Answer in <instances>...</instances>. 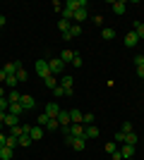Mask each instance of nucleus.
<instances>
[{
    "instance_id": "49",
    "label": "nucleus",
    "mask_w": 144,
    "mask_h": 160,
    "mask_svg": "<svg viewBox=\"0 0 144 160\" xmlns=\"http://www.w3.org/2000/svg\"><path fill=\"white\" fill-rule=\"evenodd\" d=\"M142 141H144V136H142Z\"/></svg>"
},
{
    "instance_id": "36",
    "label": "nucleus",
    "mask_w": 144,
    "mask_h": 160,
    "mask_svg": "<svg viewBox=\"0 0 144 160\" xmlns=\"http://www.w3.org/2000/svg\"><path fill=\"white\" fill-rule=\"evenodd\" d=\"M5 146H7V148H14V146H17V139H14V136H7Z\"/></svg>"
},
{
    "instance_id": "30",
    "label": "nucleus",
    "mask_w": 144,
    "mask_h": 160,
    "mask_svg": "<svg viewBox=\"0 0 144 160\" xmlns=\"http://www.w3.org/2000/svg\"><path fill=\"white\" fill-rule=\"evenodd\" d=\"M48 120H51V117H48L46 112H41L39 117H36V124H39V127H46V124H48Z\"/></svg>"
},
{
    "instance_id": "14",
    "label": "nucleus",
    "mask_w": 144,
    "mask_h": 160,
    "mask_svg": "<svg viewBox=\"0 0 144 160\" xmlns=\"http://www.w3.org/2000/svg\"><path fill=\"white\" fill-rule=\"evenodd\" d=\"M75 50H70V48H65V50H62V53H60V60L62 62H65V65H67V62H72V60H75Z\"/></svg>"
},
{
    "instance_id": "19",
    "label": "nucleus",
    "mask_w": 144,
    "mask_h": 160,
    "mask_svg": "<svg viewBox=\"0 0 144 160\" xmlns=\"http://www.w3.org/2000/svg\"><path fill=\"white\" fill-rule=\"evenodd\" d=\"M137 141H139V136H137L135 132L125 134V143H127V146H137Z\"/></svg>"
},
{
    "instance_id": "22",
    "label": "nucleus",
    "mask_w": 144,
    "mask_h": 160,
    "mask_svg": "<svg viewBox=\"0 0 144 160\" xmlns=\"http://www.w3.org/2000/svg\"><path fill=\"white\" fill-rule=\"evenodd\" d=\"M101 36H103V41H113V38H115V29L106 27V29L101 31Z\"/></svg>"
},
{
    "instance_id": "38",
    "label": "nucleus",
    "mask_w": 144,
    "mask_h": 160,
    "mask_svg": "<svg viewBox=\"0 0 144 160\" xmlns=\"http://www.w3.org/2000/svg\"><path fill=\"white\" fill-rule=\"evenodd\" d=\"M84 65V60L79 58V55H75V60H72V67H82Z\"/></svg>"
},
{
    "instance_id": "40",
    "label": "nucleus",
    "mask_w": 144,
    "mask_h": 160,
    "mask_svg": "<svg viewBox=\"0 0 144 160\" xmlns=\"http://www.w3.org/2000/svg\"><path fill=\"white\" fill-rule=\"evenodd\" d=\"M113 139H115V141H123V143H125V132H118Z\"/></svg>"
},
{
    "instance_id": "33",
    "label": "nucleus",
    "mask_w": 144,
    "mask_h": 160,
    "mask_svg": "<svg viewBox=\"0 0 144 160\" xmlns=\"http://www.w3.org/2000/svg\"><path fill=\"white\" fill-rule=\"evenodd\" d=\"M17 84H19V81H17V77H14V74H12V77H7V81H5V86H10V88H14Z\"/></svg>"
},
{
    "instance_id": "1",
    "label": "nucleus",
    "mask_w": 144,
    "mask_h": 160,
    "mask_svg": "<svg viewBox=\"0 0 144 160\" xmlns=\"http://www.w3.org/2000/svg\"><path fill=\"white\" fill-rule=\"evenodd\" d=\"M48 67H51V74H53V77L65 72V62H62L60 58H51V60H48Z\"/></svg>"
},
{
    "instance_id": "16",
    "label": "nucleus",
    "mask_w": 144,
    "mask_h": 160,
    "mask_svg": "<svg viewBox=\"0 0 144 160\" xmlns=\"http://www.w3.org/2000/svg\"><path fill=\"white\" fill-rule=\"evenodd\" d=\"M79 33H82V27H72L67 33H62V38H65V41H72V38H77Z\"/></svg>"
},
{
    "instance_id": "27",
    "label": "nucleus",
    "mask_w": 144,
    "mask_h": 160,
    "mask_svg": "<svg viewBox=\"0 0 144 160\" xmlns=\"http://www.w3.org/2000/svg\"><path fill=\"white\" fill-rule=\"evenodd\" d=\"M43 84H46V86H48V88H55V86H58V84H60V81L55 79L53 74H51V77H46V79H43Z\"/></svg>"
},
{
    "instance_id": "13",
    "label": "nucleus",
    "mask_w": 144,
    "mask_h": 160,
    "mask_svg": "<svg viewBox=\"0 0 144 160\" xmlns=\"http://www.w3.org/2000/svg\"><path fill=\"white\" fill-rule=\"evenodd\" d=\"M17 122H19V117H17V115H10V112H7V115H5V120H3V124L12 129V127H17Z\"/></svg>"
},
{
    "instance_id": "43",
    "label": "nucleus",
    "mask_w": 144,
    "mask_h": 160,
    "mask_svg": "<svg viewBox=\"0 0 144 160\" xmlns=\"http://www.w3.org/2000/svg\"><path fill=\"white\" fill-rule=\"evenodd\" d=\"M62 7H65L62 2H53V10H58V12H62Z\"/></svg>"
},
{
    "instance_id": "37",
    "label": "nucleus",
    "mask_w": 144,
    "mask_h": 160,
    "mask_svg": "<svg viewBox=\"0 0 144 160\" xmlns=\"http://www.w3.org/2000/svg\"><path fill=\"white\" fill-rule=\"evenodd\" d=\"M120 132L130 134V132H132V124H130V122H123V127H120Z\"/></svg>"
},
{
    "instance_id": "46",
    "label": "nucleus",
    "mask_w": 144,
    "mask_h": 160,
    "mask_svg": "<svg viewBox=\"0 0 144 160\" xmlns=\"http://www.w3.org/2000/svg\"><path fill=\"white\" fill-rule=\"evenodd\" d=\"M0 81H7V74L3 72V69H0Z\"/></svg>"
},
{
    "instance_id": "4",
    "label": "nucleus",
    "mask_w": 144,
    "mask_h": 160,
    "mask_svg": "<svg viewBox=\"0 0 144 160\" xmlns=\"http://www.w3.org/2000/svg\"><path fill=\"white\" fill-rule=\"evenodd\" d=\"M137 43H139V36H137V33H135V29L125 33V46H127V48H135V46H137Z\"/></svg>"
},
{
    "instance_id": "45",
    "label": "nucleus",
    "mask_w": 144,
    "mask_h": 160,
    "mask_svg": "<svg viewBox=\"0 0 144 160\" xmlns=\"http://www.w3.org/2000/svg\"><path fill=\"white\" fill-rule=\"evenodd\" d=\"M5 24H7V19H5V17H3V14H0V29L5 27Z\"/></svg>"
},
{
    "instance_id": "6",
    "label": "nucleus",
    "mask_w": 144,
    "mask_h": 160,
    "mask_svg": "<svg viewBox=\"0 0 144 160\" xmlns=\"http://www.w3.org/2000/svg\"><path fill=\"white\" fill-rule=\"evenodd\" d=\"M110 10L115 14H125V10H127V2L125 0H115V2H110Z\"/></svg>"
},
{
    "instance_id": "15",
    "label": "nucleus",
    "mask_w": 144,
    "mask_h": 160,
    "mask_svg": "<svg viewBox=\"0 0 144 160\" xmlns=\"http://www.w3.org/2000/svg\"><path fill=\"white\" fill-rule=\"evenodd\" d=\"M7 112H10V115H17V117H22V115H24V108H22L19 103H10Z\"/></svg>"
},
{
    "instance_id": "26",
    "label": "nucleus",
    "mask_w": 144,
    "mask_h": 160,
    "mask_svg": "<svg viewBox=\"0 0 144 160\" xmlns=\"http://www.w3.org/2000/svg\"><path fill=\"white\" fill-rule=\"evenodd\" d=\"M14 77H17V81L22 84V81H27V79H29V72L22 67V69H17V74H14Z\"/></svg>"
},
{
    "instance_id": "34",
    "label": "nucleus",
    "mask_w": 144,
    "mask_h": 160,
    "mask_svg": "<svg viewBox=\"0 0 144 160\" xmlns=\"http://www.w3.org/2000/svg\"><path fill=\"white\" fill-rule=\"evenodd\" d=\"M115 151H118L115 141H108V143H106V153H115Z\"/></svg>"
},
{
    "instance_id": "32",
    "label": "nucleus",
    "mask_w": 144,
    "mask_h": 160,
    "mask_svg": "<svg viewBox=\"0 0 144 160\" xmlns=\"http://www.w3.org/2000/svg\"><path fill=\"white\" fill-rule=\"evenodd\" d=\"M82 124H84V127H91V124H94V115L87 112V115H84V120H82Z\"/></svg>"
},
{
    "instance_id": "35",
    "label": "nucleus",
    "mask_w": 144,
    "mask_h": 160,
    "mask_svg": "<svg viewBox=\"0 0 144 160\" xmlns=\"http://www.w3.org/2000/svg\"><path fill=\"white\" fill-rule=\"evenodd\" d=\"M7 108H10V100H7V96H3V98H0V110L7 112Z\"/></svg>"
},
{
    "instance_id": "8",
    "label": "nucleus",
    "mask_w": 144,
    "mask_h": 160,
    "mask_svg": "<svg viewBox=\"0 0 144 160\" xmlns=\"http://www.w3.org/2000/svg\"><path fill=\"white\" fill-rule=\"evenodd\" d=\"M99 127H94V124H91V127H84V139L87 141H91V139H99Z\"/></svg>"
},
{
    "instance_id": "28",
    "label": "nucleus",
    "mask_w": 144,
    "mask_h": 160,
    "mask_svg": "<svg viewBox=\"0 0 144 160\" xmlns=\"http://www.w3.org/2000/svg\"><path fill=\"white\" fill-rule=\"evenodd\" d=\"M17 143H19V146H31V136H29V134H22L19 139H17Z\"/></svg>"
},
{
    "instance_id": "10",
    "label": "nucleus",
    "mask_w": 144,
    "mask_h": 160,
    "mask_svg": "<svg viewBox=\"0 0 144 160\" xmlns=\"http://www.w3.org/2000/svg\"><path fill=\"white\" fill-rule=\"evenodd\" d=\"M55 120L60 122V127H67V124H72V122H70V110H60V115H58Z\"/></svg>"
},
{
    "instance_id": "17",
    "label": "nucleus",
    "mask_w": 144,
    "mask_h": 160,
    "mask_svg": "<svg viewBox=\"0 0 144 160\" xmlns=\"http://www.w3.org/2000/svg\"><path fill=\"white\" fill-rule=\"evenodd\" d=\"M70 136H84V124H70Z\"/></svg>"
},
{
    "instance_id": "2",
    "label": "nucleus",
    "mask_w": 144,
    "mask_h": 160,
    "mask_svg": "<svg viewBox=\"0 0 144 160\" xmlns=\"http://www.w3.org/2000/svg\"><path fill=\"white\" fill-rule=\"evenodd\" d=\"M36 74H39L41 79L51 77V67H48V60H36Z\"/></svg>"
},
{
    "instance_id": "18",
    "label": "nucleus",
    "mask_w": 144,
    "mask_h": 160,
    "mask_svg": "<svg viewBox=\"0 0 144 160\" xmlns=\"http://www.w3.org/2000/svg\"><path fill=\"white\" fill-rule=\"evenodd\" d=\"M12 155H14V148H7V146L0 148V160H10Z\"/></svg>"
},
{
    "instance_id": "12",
    "label": "nucleus",
    "mask_w": 144,
    "mask_h": 160,
    "mask_svg": "<svg viewBox=\"0 0 144 160\" xmlns=\"http://www.w3.org/2000/svg\"><path fill=\"white\" fill-rule=\"evenodd\" d=\"M29 136H31V141H39V139H43V127L34 124V127H31V132H29Z\"/></svg>"
},
{
    "instance_id": "39",
    "label": "nucleus",
    "mask_w": 144,
    "mask_h": 160,
    "mask_svg": "<svg viewBox=\"0 0 144 160\" xmlns=\"http://www.w3.org/2000/svg\"><path fill=\"white\" fill-rule=\"evenodd\" d=\"M135 65H137V67L144 65V55H135Z\"/></svg>"
},
{
    "instance_id": "9",
    "label": "nucleus",
    "mask_w": 144,
    "mask_h": 160,
    "mask_svg": "<svg viewBox=\"0 0 144 160\" xmlns=\"http://www.w3.org/2000/svg\"><path fill=\"white\" fill-rule=\"evenodd\" d=\"M19 105L24 108V112H27V110H34V96H22V100H19Z\"/></svg>"
},
{
    "instance_id": "31",
    "label": "nucleus",
    "mask_w": 144,
    "mask_h": 160,
    "mask_svg": "<svg viewBox=\"0 0 144 160\" xmlns=\"http://www.w3.org/2000/svg\"><path fill=\"white\" fill-rule=\"evenodd\" d=\"M72 19H75L77 24H79V22H84V19H87V10H77V12H75V17H72Z\"/></svg>"
},
{
    "instance_id": "5",
    "label": "nucleus",
    "mask_w": 144,
    "mask_h": 160,
    "mask_svg": "<svg viewBox=\"0 0 144 160\" xmlns=\"http://www.w3.org/2000/svg\"><path fill=\"white\" fill-rule=\"evenodd\" d=\"M82 120H84V112L77 110V108H72V110H70V122H72V124H82Z\"/></svg>"
},
{
    "instance_id": "47",
    "label": "nucleus",
    "mask_w": 144,
    "mask_h": 160,
    "mask_svg": "<svg viewBox=\"0 0 144 160\" xmlns=\"http://www.w3.org/2000/svg\"><path fill=\"white\" fill-rule=\"evenodd\" d=\"M5 115H7V112H5V110H0V122L5 120Z\"/></svg>"
},
{
    "instance_id": "24",
    "label": "nucleus",
    "mask_w": 144,
    "mask_h": 160,
    "mask_svg": "<svg viewBox=\"0 0 144 160\" xmlns=\"http://www.w3.org/2000/svg\"><path fill=\"white\" fill-rule=\"evenodd\" d=\"M72 84H75L72 77H62V79H60V86L65 88V91H72Z\"/></svg>"
},
{
    "instance_id": "7",
    "label": "nucleus",
    "mask_w": 144,
    "mask_h": 160,
    "mask_svg": "<svg viewBox=\"0 0 144 160\" xmlns=\"http://www.w3.org/2000/svg\"><path fill=\"white\" fill-rule=\"evenodd\" d=\"M43 112H46L48 117H58V115H60V105H58V103H46V110H43Z\"/></svg>"
},
{
    "instance_id": "3",
    "label": "nucleus",
    "mask_w": 144,
    "mask_h": 160,
    "mask_svg": "<svg viewBox=\"0 0 144 160\" xmlns=\"http://www.w3.org/2000/svg\"><path fill=\"white\" fill-rule=\"evenodd\" d=\"M17 69H22V62H19V60H14V62H7V65H3V72H5L7 77L17 74Z\"/></svg>"
},
{
    "instance_id": "11",
    "label": "nucleus",
    "mask_w": 144,
    "mask_h": 160,
    "mask_svg": "<svg viewBox=\"0 0 144 160\" xmlns=\"http://www.w3.org/2000/svg\"><path fill=\"white\" fill-rule=\"evenodd\" d=\"M120 155H123V160H130V158H135V146H127V143H125V146L120 148Z\"/></svg>"
},
{
    "instance_id": "41",
    "label": "nucleus",
    "mask_w": 144,
    "mask_h": 160,
    "mask_svg": "<svg viewBox=\"0 0 144 160\" xmlns=\"http://www.w3.org/2000/svg\"><path fill=\"white\" fill-rule=\"evenodd\" d=\"M94 24H96V27H101V24H103V17H101V14H96V17H94Z\"/></svg>"
},
{
    "instance_id": "25",
    "label": "nucleus",
    "mask_w": 144,
    "mask_h": 160,
    "mask_svg": "<svg viewBox=\"0 0 144 160\" xmlns=\"http://www.w3.org/2000/svg\"><path fill=\"white\" fill-rule=\"evenodd\" d=\"M58 29H60V31H62V33H67V31H70V29H72V24H70V22H67V19H62V17H60V22H58Z\"/></svg>"
},
{
    "instance_id": "44",
    "label": "nucleus",
    "mask_w": 144,
    "mask_h": 160,
    "mask_svg": "<svg viewBox=\"0 0 144 160\" xmlns=\"http://www.w3.org/2000/svg\"><path fill=\"white\" fill-rule=\"evenodd\" d=\"M5 141H7V136H5V134H3V132H0V148L5 146Z\"/></svg>"
},
{
    "instance_id": "20",
    "label": "nucleus",
    "mask_w": 144,
    "mask_h": 160,
    "mask_svg": "<svg viewBox=\"0 0 144 160\" xmlns=\"http://www.w3.org/2000/svg\"><path fill=\"white\" fill-rule=\"evenodd\" d=\"M132 29H135V33L139 36V41H144V22H135Z\"/></svg>"
},
{
    "instance_id": "29",
    "label": "nucleus",
    "mask_w": 144,
    "mask_h": 160,
    "mask_svg": "<svg viewBox=\"0 0 144 160\" xmlns=\"http://www.w3.org/2000/svg\"><path fill=\"white\" fill-rule=\"evenodd\" d=\"M53 93H55V98H65V96H67V93H70V91H65V88H62V86H60V84H58V86H55V88H53Z\"/></svg>"
},
{
    "instance_id": "50",
    "label": "nucleus",
    "mask_w": 144,
    "mask_h": 160,
    "mask_svg": "<svg viewBox=\"0 0 144 160\" xmlns=\"http://www.w3.org/2000/svg\"><path fill=\"white\" fill-rule=\"evenodd\" d=\"M130 160H132V158H130Z\"/></svg>"
},
{
    "instance_id": "42",
    "label": "nucleus",
    "mask_w": 144,
    "mask_h": 160,
    "mask_svg": "<svg viewBox=\"0 0 144 160\" xmlns=\"http://www.w3.org/2000/svg\"><path fill=\"white\" fill-rule=\"evenodd\" d=\"M137 77H139V79H144V65L137 67Z\"/></svg>"
},
{
    "instance_id": "23",
    "label": "nucleus",
    "mask_w": 144,
    "mask_h": 160,
    "mask_svg": "<svg viewBox=\"0 0 144 160\" xmlns=\"http://www.w3.org/2000/svg\"><path fill=\"white\" fill-rule=\"evenodd\" d=\"M7 100H10V103H19V100H22V93L17 91V88H12V91L7 93Z\"/></svg>"
},
{
    "instance_id": "48",
    "label": "nucleus",
    "mask_w": 144,
    "mask_h": 160,
    "mask_svg": "<svg viewBox=\"0 0 144 160\" xmlns=\"http://www.w3.org/2000/svg\"><path fill=\"white\" fill-rule=\"evenodd\" d=\"M3 127H5V124H3V122H0V132H3Z\"/></svg>"
},
{
    "instance_id": "21",
    "label": "nucleus",
    "mask_w": 144,
    "mask_h": 160,
    "mask_svg": "<svg viewBox=\"0 0 144 160\" xmlns=\"http://www.w3.org/2000/svg\"><path fill=\"white\" fill-rule=\"evenodd\" d=\"M43 129H48V132H58V129H60V122L55 120V117H51V120H48V124Z\"/></svg>"
}]
</instances>
